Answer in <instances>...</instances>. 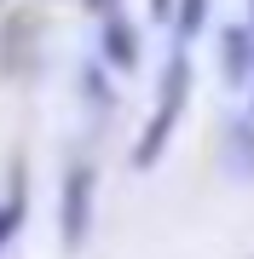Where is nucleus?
I'll return each mask as SVG.
<instances>
[{
  "label": "nucleus",
  "mask_w": 254,
  "mask_h": 259,
  "mask_svg": "<svg viewBox=\"0 0 254 259\" xmlns=\"http://www.w3.org/2000/svg\"><path fill=\"white\" fill-rule=\"evenodd\" d=\"M185 98H191V58H185V47H173L168 75H162V93H156V110H151V121H144L139 144H133V167H156L162 144L173 139L179 115H185Z\"/></svg>",
  "instance_id": "f257e3e1"
},
{
  "label": "nucleus",
  "mask_w": 254,
  "mask_h": 259,
  "mask_svg": "<svg viewBox=\"0 0 254 259\" xmlns=\"http://www.w3.org/2000/svg\"><path fill=\"white\" fill-rule=\"evenodd\" d=\"M93 190H98L93 161H76L64 173V202H58V236H64L69 253H76L87 242V231H93Z\"/></svg>",
  "instance_id": "f03ea898"
},
{
  "label": "nucleus",
  "mask_w": 254,
  "mask_h": 259,
  "mask_svg": "<svg viewBox=\"0 0 254 259\" xmlns=\"http://www.w3.org/2000/svg\"><path fill=\"white\" fill-rule=\"evenodd\" d=\"M226 58H220V75H226V87H254V35H248V23L243 29H226V47H220Z\"/></svg>",
  "instance_id": "7ed1b4c3"
},
{
  "label": "nucleus",
  "mask_w": 254,
  "mask_h": 259,
  "mask_svg": "<svg viewBox=\"0 0 254 259\" xmlns=\"http://www.w3.org/2000/svg\"><path fill=\"white\" fill-rule=\"evenodd\" d=\"M104 64L110 69H133L139 64V35H133V23L122 18V6L104 18Z\"/></svg>",
  "instance_id": "20e7f679"
},
{
  "label": "nucleus",
  "mask_w": 254,
  "mask_h": 259,
  "mask_svg": "<svg viewBox=\"0 0 254 259\" xmlns=\"http://www.w3.org/2000/svg\"><path fill=\"white\" fill-rule=\"evenodd\" d=\"M231 173L254 179V121H237L231 127Z\"/></svg>",
  "instance_id": "39448f33"
},
{
  "label": "nucleus",
  "mask_w": 254,
  "mask_h": 259,
  "mask_svg": "<svg viewBox=\"0 0 254 259\" xmlns=\"http://www.w3.org/2000/svg\"><path fill=\"white\" fill-rule=\"evenodd\" d=\"M23 213H29V196H23V190H12L6 202H0V253H6L12 236L23 231Z\"/></svg>",
  "instance_id": "423d86ee"
},
{
  "label": "nucleus",
  "mask_w": 254,
  "mask_h": 259,
  "mask_svg": "<svg viewBox=\"0 0 254 259\" xmlns=\"http://www.w3.org/2000/svg\"><path fill=\"white\" fill-rule=\"evenodd\" d=\"M202 6L208 0H185V6H179V47H191V35L202 29Z\"/></svg>",
  "instance_id": "0eeeda50"
},
{
  "label": "nucleus",
  "mask_w": 254,
  "mask_h": 259,
  "mask_svg": "<svg viewBox=\"0 0 254 259\" xmlns=\"http://www.w3.org/2000/svg\"><path fill=\"white\" fill-rule=\"evenodd\" d=\"M151 18L162 23V18H173V0H151Z\"/></svg>",
  "instance_id": "6e6552de"
},
{
  "label": "nucleus",
  "mask_w": 254,
  "mask_h": 259,
  "mask_svg": "<svg viewBox=\"0 0 254 259\" xmlns=\"http://www.w3.org/2000/svg\"><path fill=\"white\" fill-rule=\"evenodd\" d=\"M87 6H93V12H104V6H110V0H87Z\"/></svg>",
  "instance_id": "1a4fd4ad"
},
{
  "label": "nucleus",
  "mask_w": 254,
  "mask_h": 259,
  "mask_svg": "<svg viewBox=\"0 0 254 259\" xmlns=\"http://www.w3.org/2000/svg\"><path fill=\"white\" fill-rule=\"evenodd\" d=\"M248 35H254V0H248Z\"/></svg>",
  "instance_id": "9d476101"
}]
</instances>
